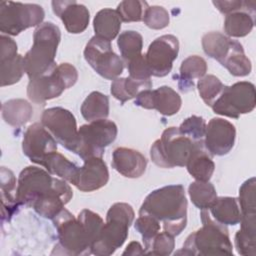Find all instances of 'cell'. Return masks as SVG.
I'll return each mask as SVG.
<instances>
[{
	"mask_svg": "<svg viewBox=\"0 0 256 256\" xmlns=\"http://www.w3.org/2000/svg\"><path fill=\"white\" fill-rule=\"evenodd\" d=\"M152 88V81L144 80H134L130 77L125 78H116L111 83L110 92L114 98L119 100L122 104L126 101L136 98L137 95L147 89Z\"/></svg>",
	"mask_w": 256,
	"mask_h": 256,
	"instance_id": "30",
	"label": "cell"
},
{
	"mask_svg": "<svg viewBox=\"0 0 256 256\" xmlns=\"http://www.w3.org/2000/svg\"><path fill=\"white\" fill-rule=\"evenodd\" d=\"M256 105L255 86L251 82H236L231 86L223 87L221 93L211 105L214 113L239 118L242 114L250 113Z\"/></svg>",
	"mask_w": 256,
	"mask_h": 256,
	"instance_id": "8",
	"label": "cell"
},
{
	"mask_svg": "<svg viewBox=\"0 0 256 256\" xmlns=\"http://www.w3.org/2000/svg\"><path fill=\"white\" fill-rule=\"evenodd\" d=\"M179 52V41L174 35H162L149 45L145 60L151 75L164 77L168 75Z\"/></svg>",
	"mask_w": 256,
	"mask_h": 256,
	"instance_id": "14",
	"label": "cell"
},
{
	"mask_svg": "<svg viewBox=\"0 0 256 256\" xmlns=\"http://www.w3.org/2000/svg\"><path fill=\"white\" fill-rule=\"evenodd\" d=\"M188 173L197 181H209L215 170L212 155L206 150L204 141L196 142L186 163Z\"/></svg>",
	"mask_w": 256,
	"mask_h": 256,
	"instance_id": "23",
	"label": "cell"
},
{
	"mask_svg": "<svg viewBox=\"0 0 256 256\" xmlns=\"http://www.w3.org/2000/svg\"><path fill=\"white\" fill-rule=\"evenodd\" d=\"M134 216L135 213L131 205L123 202L113 204L107 212L106 223L91 246V253L106 256L120 248L128 237L129 227Z\"/></svg>",
	"mask_w": 256,
	"mask_h": 256,
	"instance_id": "5",
	"label": "cell"
},
{
	"mask_svg": "<svg viewBox=\"0 0 256 256\" xmlns=\"http://www.w3.org/2000/svg\"><path fill=\"white\" fill-rule=\"evenodd\" d=\"M202 227L191 233L181 250L176 254L181 255H232L227 226L216 222L207 209L201 210Z\"/></svg>",
	"mask_w": 256,
	"mask_h": 256,
	"instance_id": "3",
	"label": "cell"
},
{
	"mask_svg": "<svg viewBox=\"0 0 256 256\" xmlns=\"http://www.w3.org/2000/svg\"><path fill=\"white\" fill-rule=\"evenodd\" d=\"M148 3L140 0H124L117 6V13L123 22L143 21L144 13L148 8Z\"/></svg>",
	"mask_w": 256,
	"mask_h": 256,
	"instance_id": "38",
	"label": "cell"
},
{
	"mask_svg": "<svg viewBox=\"0 0 256 256\" xmlns=\"http://www.w3.org/2000/svg\"><path fill=\"white\" fill-rule=\"evenodd\" d=\"M207 72L206 61L197 55H191L182 61L180 66V80L187 82L186 87H193V79H200Z\"/></svg>",
	"mask_w": 256,
	"mask_h": 256,
	"instance_id": "37",
	"label": "cell"
},
{
	"mask_svg": "<svg viewBox=\"0 0 256 256\" xmlns=\"http://www.w3.org/2000/svg\"><path fill=\"white\" fill-rule=\"evenodd\" d=\"M194 142L182 134L178 127L165 129L150 149L151 160L159 167H184L194 147Z\"/></svg>",
	"mask_w": 256,
	"mask_h": 256,
	"instance_id": "7",
	"label": "cell"
},
{
	"mask_svg": "<svg viewBox=\"0 0 256 256\" xmlns=\"http://www.w3.org/2000/svg\"><path fill=\"white\" fill-rule=\"evenodd\" d=\"M81 114L89 122L106 119L109 115V99L99 91L91 92L81 105Z\"/></svg>",
	"mask_w": 256,
	"mask_h": 256,
	"instance_id": "32",
	"label": "cell"
},
{
	"mask_svg": "<svg viewBox=\"0 0 256 256\" xmlns=\"http://www.w3.org/2000/svg\"><path fill=\"white\" fill-rule=\"evenodd\" d=\"M116 124L107 119H100L84 124L78 129L79 142L75 152L83 160L91 157H102L105 148L116 139Z\"/></svg>",
	"mask_w": 256,
	"mask_h": 256,
	"instance_id": "9",
	"label": "cell"
},
{
	"mask_svg": "<svg viewBox=\"0 0 256 256\" xmlns=\"http://www.w3.org/2000/svg\"><path fill=\"white\" fill-rule=\"evenodd\" d=\"M41 166H43L51 175L58 176L70 183L78 171V167L73 162L69 161L57 151L49 154L42 161Z\"/></svg>",
	"mask_w": 256,
	"mask_h": 256,
	"instance_id": "33",
	"label": "cell"
},
{
	"mask_svg": "<svg viewBox=\"0 0 256 256\" xmlns=\"http://www.w3.org/2000/svg\"><path fill=\"white\" fill-rule=\"evenodd\" d=\"M0 66L2 87L19 82L25 73L24 57L17 54L16 42L4 34L0 37Z\"/></svg>",
	"mask_w": 256,
	"mask_h": 256,
	"instance_id": "18",
	"label": "cell"
},
{
	"mask_svg": "<svg viewBox=\"0 0 256 256\" xmlns=\"http://www.w3.org/2000/svg\"><path fill=\"white\" fill-rule=\"evenodd\" d=\"M22 150L33 163L41 165L49 154L57 151V141L41 123H33L24 133Z\"/></svg>",
	"mask_w": 256,
	"mask_h": 256,
	"instance_id": "15",
	"label": "cell"
},
{
	"mask_svg": "<svg viewBox=\"0 0 256 256\" xmlns=\"http://www.w3.org/2000/svg\"><path fill=\"white\" fill-rule=\"evenodd\" d=\"M221 65L224 66L231 75L237 77L249 75L252 69L251 62L246 57L243 46L235 40H233L231 48Z\"/></svg>",
	"mask_w": 256,
	"mask_h": 256,
	"instance_id": "31",
	"label": "cell"
},
{
	"mask_svg": "<svg viewBox=\"0 0 256 256\" xmlns=\"http://www.w3.org/2000/svg\"><path fill=\"white\" fill-rule=\"evenodd\" d=\"M126 65L129 72V77L134 80H139V81L149 80L150 77L152 76L147 66L145 56L143 54L131 60Z\"/></svg>",
	"mask_w": 256,
	"mask_h": 256,
	"instance_id": "44",
	"label": "cell"
},
{
	"mask_svg": "<svg viewBox=\"0 0 256 256\" xmlns=\"http://www.w3.org/2000/svg\"><path fill=\"white\" fill-rule=\"evenodd\" d=\"M145 254V251L141 244L137 241H132L129 243V245L126 247L125 251L123 252V255H143Z\"/></svg>",
	"mask_w": 256,
	"mask_h": 256,
	"instance_id": "47",
	"label": "cell"
},
{
	"mask_svg": "<svg viewBox=\"0 0 256 256\" xmlns=\"http://www.w3.org/2000/svg\"><path fill=\"white\" fill-rule=\"evenodd\" d=\"M147 166V160L139 151L118 147L112 153V167L127 178L141 177Z\"/></svg>",
	"mask_w": 256,
	"mask_h": 256,
	"instance_id": "22",
	"label": "cell"
},
{
	"mask_svg": "<svg viewBox=\"0 0 256 256\" xmlns=\"http://www.w3.org/2000/svg\"><path fill=\"white\" fill-rule=\"evenodd\" d=\"M235 247L237 252L243 256L256 255V237L238 230L235 235Z\"/></svg>",
	"mask_w": 256,
	"mask_h": 256,
	"instance_id": "45",
	"label": "cell"
},
{
	"mask_svg": "<svg viewBox=\"0 0 256 256\" xmlns=\"http://www.w3.org/2000/svg\"><path fill=\"white\" fill-rule=\"evenodd\" d=\"M134 228L141 234L144 245H146L160 231V223L149 215H139L136 219Z\"/></svg>",
	"mask_w": 256,
	"mask_h": 256,
	"instance_id": "43",
	"label": "cell"
},
{
	"mask_svg": "<svg viewBox=\"0 0 256 256\" xmlns=\"http://www.w3.org/2000/svg\"><path fill=\"white\" fill-rule=\"evenodd\" d=\"M55 177L42 168L28 166L19 174L16 196L20 205L31 206L53 187Z\"/></svg>",
	"mask_w": 256,
	"mask_h": 256,
	"instance_id": "13",
	"label": "cell"
},
{
	"mask_svg": "<svg viewBox=\"0 0 256 256\" xmlns=\"http://www.w3.org/2000/svg\"><path fill=\"white\" fill-rule=\"evenodd\" d=\"M41 124L50 132L57 143L67 150L76 152L79 142L77 123L69 110L62 107L45 109L41 116Z\"/></svg>",
	"mask_w": 256,
	"mask_h": 256,
	"instance_id": "12",
	"label": "cell"
},
{
	"mask_svg": "<svg viewBox=\"0 0 256 256\" xmlns=\"http://www.w3.org/2000/svg\"><path fill=\"white\" fill-rule=\"evenodd\" d=\"M52 220L57 229L58 243L51 254L61 255L91 254V246L104 225L102 218L88 209H83L76 218L64 208Z\"/></svg>",
	"mask_w": 256,
	"mask_h": 256,
	"instance_id": "1",
	"label": "cell"
},
{
	"mask_svg": "<svg viewBox=\"0 0 256 256\" xmlns=\"http://www.w3.org/2000/svg\"><path fill=\"white\" fill-rule=\"evenodd\" d=\"M60 39V29L52 22H44L35 29L33 45L24 56V69L29 79L48 72L56 65L54 59Z\"/></svg>",
	"mask_w": 256,
	"mask_h": 256,
	"instance_id": "4",
	"label": "cell"
},
{
	"mask_svg": "<svg viewBox=\"0 0 256 256\" xmlns=\"http://www.w3.org/2000/svg\"><path fill=\"white\" fill-rule=\"evenodd\" d=\"M83 161V166L78 167L71 184L83 192H92L105 186L109 180V172L102 157H91Z\"/></svg>",
	"mask_w": 256,
	"mask_h": 256,
	"instance_id": "19",
	"label": "cell"
},
{
	"mask_svg": "<svg viewBox=\"0 0 256 256\" xmlns=\"http://www.w3.org/2000/svg\"><path fill=\"white\" fill-rule=\"evenodd\" d=\"M45 13L37 4L11 1L0 2V31L16 36L22 31L42 24Z\"/></svg>",
	"mask_w": 256,
	"mask_h": 256,
	"instance_id": "10",
	"label": "cell"
},
{
	"mask_svg": "<svg viewBox=\"0 0 256 256\" xmlns=\"http://www.w3.org/2000/svg\"><path fill=\"white\" fill-rule=\"evenodd\" d=\"M175 247L174 236L163 231L155 235L146 245H144L145 254L148 255H170Z\"/></svg>",
	"mask_w": 256,
	"mask_h": 256,
	"instance_id": "40",
	"label": "cell"
},
{
	"mask_svg": "<svg viewBox=\"0 0 256 256\" xmlns=\"http://www.w3.org/2000/svg\"><path fill=\"white\" fill-rule=\"evenodd\" d=\"M213 5L223 14H229L239 10H250L255 12V1L230 0V1H213Z\"/></svg>",
	"mask_w": 256,
	"mask_h": 256,
	"instance_id": "46",
	"label": "cell"
},
{
	"mask_svg": "<svg viewBox=\"0 0 256 256\" xmlns=\"http://www.w3.org/2000/svg\"><path fill=\"white\" fill-rule=\"evenodd\" d=\"M169 21L168 11L161 6L148 7L143 17V22L146 26L154 30H160L167 27Z\"/></svg>",
	"mask_w": 256,
	"mask_h": 256,
	"instance_id": "42",
	"label": "cell"
},
{
	"mask_svg": "<svg viewBox=\"0 0 256 256\" xmlns=\"http://www.w3.org/2000/svg\"><path fill=\"white\" fill-rule=\"evenodd\" d=\"M236 129L232 123L222 118H212L204 136V146L213 156L228 154L234 146Z\"/></svg>",
	"mask_w": 256,
	"mask_h": 256,
	"instance_id": "16",
	"label": "cell"
},
{
	"mask_svg": "<svg viewBox=\"0 0 256 256\" xmlns=\"http://www.w3.org/2000/svg\"><path fill=\"white\" fill-rule=\"evenodd\" d=\"M73 197L71 187L63 179H55L53 187L34 202L32 208L40 216L53 219Z\"/></svg>",
	"mask_w": 256,
	"mask_h": 256,
	"instance_id": "20",
	"label": "cell"
},
{
	"mask_svg": "<svg viewBox=\"0 0 256 256\" xmlns=\"http://www.w3.org/2000/svg\"><path fill=\"white\" fill-rule=\"evenodd\" d=\"M255 12L250 10H239L226 15L224 20V32L230 37H244L254 27Z\"/></svg>",
	"mask_w": 256,
	"mask_h": 256,
	"instance_id": "27",
	"label": "cell"
},
{
	"mask_svg": "<svg viewBox=\"0 0 256 256\" xmlns=\"http://www.w3.org/2000/svg\"><path fill=\"white\" fill-rule=\"evenodd\" d=\"M255 177L246 180L239 189L238 203L241 211V226L256 227V203H255Z\"/></svg>",
	"mask_w": 256,
	"mask_h": 256,
	"instance_id": "25",
	"label": "cell"
},
{
	"mask_svg": "<svg viewBox=\"0 0 256 256\" xmlns=\"http://www.w3.org/2000/svg\"><path fill=\"white\" fill-rule=\"evenodd\" d=\"M224 84L214 75H205L197 83L200 97L210 107L221 93Z\"/></svg>",
	"mask_w": 256,
	"mask_h": 256,
	"instance_id": "39",
	"label": "cell"
},
{
	"mask_svg": "<svg viewBox=\"0 0 256 256\" xmlns=\"http://www.w3.org/2000/svg\"><path fill=\"white\" fill-rule=\"evenodd\" d=\"M84 58L87 63L103 78L116 79L124 69V62L113 50L111 42L93 36L85 46Z\"/></svg>",
	"mask_w": 256,
	"mask_h": 256,
	"instance_id": "11",
	"label": "cell"
},
{
	"mask_svg": "<svg viewBox=\"0 0 256 256\" xmlns=\"http://www.w3.org/2000/svg\"><path fill=\"white\" fill-rule=\"evenodd\" d=\"M53 12L61 19L66 30L72 34L85 31L90 20L88 9L76 1H52Z\"/></svg>",
	"mask_w": 256,
	"mask_h": 256,
	"instance_id": "21",
	"label": "cell"
},
{
	"mask_svg": "<svg viewBox=\"0 0 256 256\" xmlns=\"http://www.w3.org/2000/svg\"><path fill=\"white\" fill-rule=\"evenodd\" d=\"M16 179L12 171L1 167V197H2V220L7 217L9 220L15 209L20 204L16 196Z\"/></svg>",
	"mask_w": 256,
	"mask_h": 256,
	"instance_id": "29",
	"label": "cell"
},
{
	"mask_svg": "<svg viewBox=\"0 0 256 256\" xmlns=\"http://www.w3.org/2000/svg\"><path fill=\"white\" fill-rule=\"evenodd\" d=\"M207 210L211 217L222 225L240 223L241 211L238 199L235 197H217Z\"/></svg>",
	"mask_w": 256,
	"mask_h": 256,
	"instance_id": "24",
	"label": "cell"
},
{
	"mask_svg": "<svg viewBox=\"0 0 256 256\" xmlns=\"http://www.w3.org/2000/svg\"><path fill=\"white\" fill-rule=\"evenodd\" d=\"M179 131L190 138L194 143L204 141L206 123L202 117L193 115L186 118L178 127Z\"/></svg>",
	"mask_w": 256,
	"mask_h": 256,
	"instance_id": "41",
	"label": "cell"
},
{
	"mask_svg": "<svg viewBox=\"0 0 256 256\" xmlns=\"http://www.w3.org/2000/svg\"><path fill=\"white\" fill-rule=\"evenodd\" d=\"M188 194L192 203L200 210L208 209L217 198L216 189L209 181H195L189 185Z\"/></svg>",
	"mask_w": 256,
	"mask_h": 256,
	"instance_id": "36",
	"label": "cell"
},
{
	"mask_svg": "<svg viewBox=\"0 0 256 256\" xmlns=\"http://www.w3.org/2000/svg\"><path fill=\"white\" fill-rule=\"evenodd\" d=\"M77 79L78 72L73 65L69 63L55 65L48 72L29 79L27 96L32 102L42 104L60 96L64 90L72 87Z\"/></svg>",
	"mask_w": 256,
	"mask_h": 256,
	"instance_id": "6",
	"label": "cell"
},
{
	"mask_svg": "<svg viewBox=\"0 0 256 256\" xmlns=\"http://www.w3.org/2000/svg\"><path fill=\"white\" fill-rule=\"evenodd\" d=\"M117 45L121 53L122 60L125 64L140 56L143 47V38L136 31L128 30L118 36Z\"/></svg>",
	"mask_w": 256,
	"mask_h": 256,
	"instance_id": "35",
	"label": "cell"
},
{
	"mask_svg": "<svg viewBox=\"0 0 256 256\" xmlns=\"http://www.w3.org/2000/svg\"><path fill=\"white\" fill-rule=\"evenodd\" d=\"M233 40L220 32H209L202 37V47L206 55L220 64L227 56Z\"/></svg>",
	"mask_w": 256,
	"mask_h": 256,
	"instance_id": "34",
	"label": "cell"
},
{
	"mask_svg": "<svg viewBox=\"0 0 256 256\" xmlns=\"http://www.w3.org/2000/svg\"><path fill=\"white\" fill-rule=\"evenodd\" d=\"M33 116L31 104L24 99H11L2 105V117L4 121L13 127L25 125Z\"/></svg>",
	"mask_w": 256,
	"mask_h": 256,
	"instance_id": "28",
	"label": "cell"
},
{
	"mask_svg": "<svg viewBox=\"0 0 256 256\" xmlns=\"http://www.w3.org/2000/svg\"><path fill=\"white\" fill-rule=\"evenodd\" d=\"M139 215H149L172 236L179 235L187 224V199L182 185H168L152 191L144 199Z\"/></svg>",
	"mask_w": 256,
	"mask_h": 256,
	"instance_id": "2",
	"label": "cell"
},
{
	"mask_svg": "<svg viewBox=\"0 0 256 256\" xmlns=\"http://www.w3.org/2000/svg\"><path fill=\"white\" fill-rule=\"evenodd\" d=\"M93 28L95 36L111 42L120 31L121 19L116 10L104 8L95 15Z\"/></svg>",
	"mask_w": 256,
	"mask_h": 256,
	"instance_id": "26",
	"label": "cell"
},
{
	"mask_svg": "<svg viewBox=\"0 0 256 256\" xmlns=\"http://www.w3.org/2000/svg\"><path fill=\"white\" fill-rule=\"evenodd\" d=\"M181 104L180 95L169 86L144 90L135 99V105L145 109H155L164 116L176 114L180 110Z\"/></svg>",
	"mask_w": 256,
	"mask_h": 256,
	"instance_id": "17",
	"label": "cell"
}]
</instances>
